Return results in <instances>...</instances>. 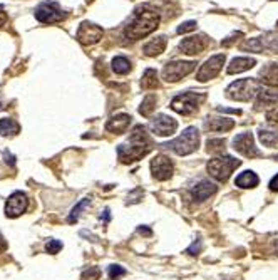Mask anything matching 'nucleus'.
<instances>
[{
  "label": "nucleus",
  "instance_id": "obj_1",
  "mask_svg": "<svg viewBox=\"0 0 278 280\" xmlns=\"http://www.w3.org/2000/svg\"><path fill=\"white\" fill-rule=\"evenodd\" d=\"M151 149H153V140L146 133V128L136 126L129 136V143L119 146L117 154L122 163H132V161H138L143 156H146Z\"/></svg>",
  "mask_w": 278,
  "mask_h": 280
},
{
  "label": "nucleus",
  "instance_id": "obj_2",
  "mask_svg": "<svg viewBox=\"0 0 278 280\" xmlns=\"http://www.w3.org/2000/svg\"><path fill=\"white\" fill-rule=\"evenodd\" d=\"M160 24V14L154 10H146V8H139L134 12L129 24L126 25V39L129 41H138V39L146 37L151 34Z\"/></svg>",
  "mask_w": 278,
  "mask_h": 280
},
{
  "label": "nucleus",
  "instance_id": "obj_3",
  "mask_svg": "<svg viewBox=\"0 0 278 280\" xmlns=\"http://www.w3.org/2000/svg\"><path fill=\"white\" fill-rule=\"evenodd\" d=\"M198 144H200V131L196 128H188V130L183 131V135H179L176 140L163 146L173 149L179 156H186V154H191L193 151H196Z\"/></svg>",
  "mask_w": 278,
  "mask_h": 280
},
{
  "label": "nucleus",
  "instance_id": "obj_4",
  "mask_svg": "<svg viewBox=\"0 0 278 280\" xmlns=\"http://www.w3.org/2000/svg\"><path fill=\"white\" fill-rule=\"evenodd\" d=\"M241 164L240 159H235L231 156H223V158H215V159H210L208 164H206V170L211 176L215 178V180L218 181H226L229 175L233 173L235 168H238Z\"/></svg>",
  "mask_w": 278,
  "mask_h": 280
},
{
  "label": "nucleus",
  "instance_id": "obj_5",
  "mask_svg": "<svg viewBox=\"0 0 278 280\" xmlns=\"http://www.w3.org/2000/svg\"><path fill=\"white\" fill-rule=\"evenodd\" d=\"M258 82L255 79H240V81L229 84L226 96L235 101H250L258 94Z\"/></svg>",
  "mask_w": 278,
  "mask_h": 280
},
{
  "label": "nucleus",
  "instance_id": "obj_6",
  "mask_svg": "<svg viewBox=\"0 0 278 280\" xmlns=\"http://www.w3.org/2000/svg\"><path fill=\"white\" fill-rule=\"evenodd\" d=\"M205 99V94H196V92H184V94L176 96L171 103V108L176 113L183 114V116H191L198 111L201 101Z\"/></svg>",
  "mask_w": 278,
  "mask_h": 280
},
{
  "label": "nucleus",
  "instance_id": "obj_7",
  "mask_svg": "<svg viewBox=\"0 0 278 280\" xmlns=\"http://www.w3.org/2000/svg\"><path fill=\"white\" fill-rule=\"evenodd\" d=\"M196 62H184V61H174V62H167L163 69V77L167 82H176L179 79H183L184 75H188L195 69Z\"/></svg>",
  "mask_w": 278,
  "mask_h": 280
},
{
  "label": "nucleus",
  "instance_id": "obj_8",
  "mask_svg": "<svg viewBox=\"0 0 278 280\" xmlns=\"http://www.w3.org/2000/svg\"><path fill=\"white\" fill-rule=\"evenodd\" d=\"M223 64H224V54H216L213 57H210V59L200 68V70H198L196 79L200 82H205L216 77V75L220 74V70H222Z\"/></svg>",
  "mask_w": 278,
  "mask_h": 280
},
{
  "label": "nucleus",
  "instance_id": "obj_9",
  "mask_svg": "<svg viewBox=\"0 0 278 280\" xmlns=\"http://www.w3.org/2000/svg\"><path fill=\"white\" fill-rule=\"evenodd\" d=\"M103 29L96 24L91 22H82L77 29V41L82 46H92V44H98L103 39Z\"/></svg>",
  "mask_w": 278,
  "mask_h": 280
},
{
  "label": "nucleus",
  "instance_id": "obj_10",
  "mask_svg": "<svg viewBox=\"0 0 278 280\" xmlns=\"http://www.w3.org/2000/svg\"><path fill=\"white\" fill-rule=\"evenodd\" d=\"M35 19L42 24H56L64 19V14L60 8L52 2H44L35 8Z\"/></svg>",
  "mask_w": 278,
  "mask_h": 280
},
{
  "label": "nucleus",
  "instance_id": "obj_11",
  "mask_svg": "<svg viewBox=\"0 0 278 280\" xmlns=\"http://www.w3.org/2000/svg\"><path fill=\"white\" fill-rule=\"evenodd\" d=\"M233 148L246 158H257L262 154L257 146H255L251 133H240L238 136H235V140H233Z\"/></svg>",
  "mask_w": 278,
  "mask_h": 280
},
{
  "label": "nucleus",
  "instance_id": "obj_12",
  "mask_svg": "<svg viewBox=\"0 0 278 280\" xmlns=\"http://www.w3.org/2000/svg\"><path fill=\"white\" fill-rule=\"evenodd\" d=\"M27 197H25V193L22 192H15L12 193L10 197H8L7 203H5V215L8 218H17V216H20L22 213L25 211V208H27Z\"/></svg>",
  "mask_w": 278,
  "mask_h": 280
},
{
  "label": "nucleus",
  "instance_id": "obj_13",
  "mask_svg": "<svg viewBox=\"0 0 278 280\" xmlns=\"http://www.w3.org/2000/svg\"><path fill=\"white\" fill-rule=\"evenodd\" d=\"M151 171L156 180L165 181L173 175V161L165 154H160V156L151 159Z\"/></svg>",
  "mask_w": 278,
  "mask_h": 280
},
{
  "label": "nucleus",
  "instance_id": "obj_14",
  "mask_svg": "<svg viewBox=\"0 0 278 280\" xmlns=\"http://www.w3.org/2000/svg\"><path fill=\"white\" fill-rule=\"evenodd\" d=\"M176 130H178L176 119L166 116V114H160L151 123V131L158 136H171Z\"/></svg>",
  "mask_w": 278,
  "mask_h": 280
},
{
  "label": "nucleus",
  "instance_id": "obj_15",
  "mask_svg": "<svg viewBox=\"0 0 278 280\" xmlns=\"http://www.w3.org/2000/svg\"><path fill=\"white\" fill-rule=\"evenodd\" d=\"M210 41L206 39V35H193V37L184 39L183 42L179 44V49L183 51V54L186 56H196L201 54L206 47H208Z\"/></svg>",
  "mask_w": 278,
  "mask_h": 280
},
{
  "label": "nucleus",
  "instance_id": "obj_16",
  "mask_svg": "<svg viewBox=\"0 0 278 280\" xmlns=\"http://www.w3.org/2000/svg\"><path fill=\"white\" fill-rule=\"evenodd\" d=\"M129 124H131L129 114H116V116H112L106 123V130L116 133V135H121V133H124L129 128Z\"/></svg>",
  "mask_w": 278,
  "mask_h": 280
},
{
  "label": "nucleus",
  "instance_id": "obj_17",
  "mask_svg": "<svg viewBox=\"0 0 278 280\" xmlns=\"http://www.w3.org/2000/svg\"><path fill=\"white\" fill-rule=\"evenodd\" d=\"M216 190L218 188H216L215 183L205 180V181H201V183H198L195 188L191 190V197H193V200H196V202H203V200L210 198L211 195H215Z\"/></svg>",
  "mask_w": 278,
  "mask_h": 280
},
{
  "label": "nucleus",
  "instance_id": "obj_18",
  "mask_svg": "<svg viewBox=\"0 0 278 280\" xmlns=\"http://www.w3.org/2000/svg\"><path fill=\"white\" fill-rule=\"evenodd\" d=\"M235 126V121L228 118H211L205 123V128L208 131H215V133H224L233 130Z\"/></svg>",
  "mask_w": 278,
  "mask_h": 280
},
{
  "label": "nucleus",
  "instance_id": "obj_19",
  "mask_svg": "<svg viewBox=\"0 0 278 280\" xmlns=\"http://www.w3.org/2000/svg\"><path fill=\"white\" fill-rule=\"evenodd\" d=\"M255 64H257V61L251 59V57H236V59H233L229 62L226 72L228 74H240V72H245V70L251 69Z\"/></svg>",
  "mask_w": 278,
  "mask_h": 280
},
{
  "label": "nucleus",
  "instance_id": "obj_20",
  "mask_svg": "<svg viewBox=\"0 0 278 280\" xmlns=\"http://www.w3.org/2000/svg\"><path fill=\"white\" fill-rule=\"evenodd\" d=\"M260 77L262 82H265L267 86L278 87V64H268L260 70Z\"/></svg>",
  "mask_w": 278,
  "mask_h": 280
},
{
  "label": "nucleus",
  "instance_id": "obj_21",
  "mask_svg": "<svg viewBox=\"0 0 278 280\" xmlns=\"http://www.w3.org/2000/svg\"><path fill=\"white\" fill-rule=\"evenodd\" d=\"M260 180L257 176V173L253 171H243L240 173L236 178H235V185L238 186V188H255V186H258Z\"/></svg>",
  "mask_w": 278,
  "mask_h": 280
},
{
  "label": "nucleus",
  "instance_id": "obj_22",
  "mask_svg": "<svg viewBox=\"0 0 278 280\" xmlns=\"http://www.w3.org/2000/svg\"><path fill=\"white\" fill-rule=\"evenodd\" d=\"M278 104V92L268 91V89H260L257 94V106L258 108H267V106Z\"/></svg>",
  "mask_w": 278,
  "mask_h": 280
},
{
  "label": "nucleus",
  "instance_id": "obj_23",
  "mask_svg": "<svg viewBox=\"0 0 278 280\" xmlns=\"http://www.w3.org/2000/svg\"><path fill=\"white\" fill-rule=\"evenodd\" d=\"M166 49V37H156L153 39V41H149L146 46H144L143 52L146 54L148 57H154V56H160L161 52H165Z\"/></svg>",
  "mask_w": 278,
  "mask_h": 280
},
{
  "label": "nucleus",
  "instance_id": "obj_24",
  "mask_svg": "<svg viewBox=\"0 0 278 280\" xmlns=\"http://www.w3.org/2000/svg\"><path fill=\"white\" fill-rule=\"evenodd\" d=\"M20 131L19 123L10 118H2L0 119V135L2 136H14Z\"/></svg>",
  "mask_w": 278,
  "mask_h": 280
},
{
  "label": "nucleus",
  "instance_id": "obj_25",
  "mask_svg": "<svg viewBox=\"0 0 278 280\" xmlns=\"http://www.w3.org/2000/svg\"><path fill=\"white\" fill-rule=\"evenodd\" d=\"M112 70L116 74H121V75H124L127 74L131 70V62L126 59V57H122V56H117V57H114L112 59Z\"/></svg>",
  "mask_w": 278,
  "mask_h": 280
},
{
  "label": "nucleus",
  "instance_id": "obj_26",
  "mask_svg": "<svg viewBox=\"0 0 278 280\" xmlns=\"http://www.w3.org/2000/svg\"><path fill=\"white\" fill-rule=\"evenodd\" d=\"M158 72L154 69H146L143 74V81H141V87L143 89H154L158 87Z\"/></svg>",
  "mask_w": 278,
  "mask_h": 280
},
{
  "label": "nucleus",
  "instance_id": "obj_27",
  "mask_svg": "<svg viewBox=\"0 0 278 280\" xmlns=\"http://www.w3.org/2000/svg\"><path fill=\"white\" fill-rule=\"evenodd\" d=\"M154 106H156V96L149 94L144 97L143 104H141V108H139V113L143 114V116H151V113L154 111Z\"/></svg>",
  "mask_w": 278,
  "mask_h": 280
},
{
  "label": "nucleus",
  "instance_id": "obj_28",
  "mask_svg": "<svg viewBox=\"0 0 278 280\" xmlns=\"http://www.w3.org/2000/svg\"><path fill=\"white\" fill-rule=\"evenodd\" d=\"M258 136H260V141H262L265 146H273V144H277V141H278V133L277 131L260 130Z\"/></svg>",
  "mask_w": 278,
  "mask_h": 280
},
{
  "label": "nucleus",
  "instance_id": "obj_29",
  "mask_svg": "<svg viewBox=\"0 0 278 280\" xmlns=\"http://www.w3.org/2000/svg\"><path fill=\"white\" fill-rule=\"evenodd\" d=\"M89 203H91L89 198H84L82 202H79L77 205L72 208V211H70V215H69V218H67L69 223H74V221H77L79 215H81V211H82L86 207H89Z\"/></svg>",
  "mask_w": 278,
  "mask_h": 280
},
{
  "label": "nucleus",
  "instance_id": "obj_30",
  "mask_svg": "<svg viewBox=\"0 0 278 280\" xmlns=\"http://www.w3.org/2000/svg\"><path fill=\"white\" fill-rule=\"evenodd\" d=\"M208 151L213 154H218V153H224V140H208Z\"/></svg>",
  "mask_w": 278,
  "mask_h": 280
},
{
  "label": "nucleus",
  "instance_id": "obj_31",
  "mask_svg": "<svg viewBox=\"0 0 278 280\" xmlns=\"http://www.w3.org/2000/svg\"><path fill=\"white\" fill-rule=\"evenodd\" d=\"M243 49L250 52H262L263 51V44L260 42V39H248L245 44H243Z\"/></svg>",
  "mask_w": 278,
  "mask_h": 280
},
{
  "label": "nucleus",
  "instance_id": "obj_32",
  "mask_svg": "<svg viewBox=\"0 0 278 280\" xmlns=\"http://www.w3.org/2000/svg\"><path fill=\"white\" fill-rule=\"evenodd\" d=\"M122 275H126V270L122 269L121 265H111L109 267V279L111 280H117L119 277H122Z\"/></svg>",
  "mask_w": 278,
  "mask_h": 280
},
{
  "label": "nucleus",
  "instance_id": "obj_33",
  "mask_svg": "<svg viewBox=\"0 0 278 280\" xmlns=\"http://www.w3.org/2000/svg\"><path fill=\"white\" fill-rule=\"evenodd\" d=\"M60 248H62V243H60L59 240H49V242H47V245H46L47 253H52V255H56Z\"/></svg>",
  "mask_w": 278,
  "mask_h": 280
},
{
  "label": "nucleus",
  "instance_id": "obj_34",
  "mask_svg": "<svg viewBox=\"0 0 278 280\" xmlns=\"http://www.w3.org/2000/svg\"><path fill=\"white\" fill-rule=\"evenodd\" d=\"M99 277H101V270L98 269V267H92V269L84 272L82 280H87V279L89 280H99Z\"/></svg>",
  "mask_w": 278,
  "mask_h": 280
},
{
  "label": "nucleus",
  "instance_id": "obj_35",
  "mask_svg": "<svg viewBox=\"0 0 278 280\" xmlns=\"http://www.w3.org/2000/svg\"><path fill=\"white\" fill-rule=\"evenodd\" d=\"M196 29V22L195 20H189V22H184V24H181L178 27V34H186V32H191V30Z\"/></svg>",
  "mask_w": 278,
  "mask_h": 280
},
{
  "label": "nucleus",
  "instance_id": "obj_36",
  "mask_svg": "<svg viewBox=\"0 0 278 280\" xmlns=\"http://www.w3.org/2000/svg\"><path fill=\"white\" fill-rule=\"evenodd\" d=\"M267 121L270 123V124H278V106L272 108L267 113Z\"/></svg>",
  "mask_w": 278,
  "mask_h": 280
},
{
  "label": "nucleus",
  "instance_id": "obj_37",
  "mask_svg": "<svg viewBox=\"0 0 278 280\" xmlns=\"http://www.w3.org/2000/svg\"><path fill=\"white\" fill-rule=\"evenodd\" d=\"M241 35H243L241 32H235L233 35H229L228 39H224V41L222 42V46H223V47H229L233 42H236V41H238V37H241Z\"/></svg>",
  "mask_w": 278,
  "mask_h": 280
},
{
  "label": "nucleus",
  "instance_id": "obj_38",
  "mask_svg": "<svg viewBox=\"0 0 278 280\" xmlns=\"http://www.w3.org/2000/svg\"><path fill=\"white\" fill-rule=\"evenodd\" d=\"M141 195H143V190H141V188H136L134 192H132V193L129 195V198H131V200H129V203H138Z\"/></svg>",
  "mask_w": 278,
  "mask_h": 280
},
{
  "label": "nucleus",
  "instance_id": "obj_39",
  "mask_svg": "<svg viewBox=\"0 0 278 280\" xmlns=\"http://www.w3.org/2000/svg\"><path fill=\"white\" fill-rule=\"evenodd\" d=\"M7 22H8V15L3 10H0V29H2L3 25L7 24Z\"/></svg>",
  "mask_w": 278,
  "mask_h": 280
},
{
  "label": "nucleus",
  "instance_id": "obj_40",
  "mask_svg": "<svg viewBox=\"0 0 278 280\" xmlns=\"http://www.w3.org/2000/svg\"><path fill=\"white\" fill-rule=\"evenodd\" d=\"M270 190L272 192H278V173H277V176L270 181Z\"/></svg>",
  "mask_w": 278,
  "mask_h": 280
},
{
  "label": "nucleus",
  "instance_id": "obj_41",
  "mask_svg": "<svg viewBox=\"0 0 278 280\" xmlns=\"http://www.w3.org/2000/svg\"><path fill=\"white\" fill-rule=\"evenodd\" d=\"M198 250H200V242H198V243L195 242L191 247L188 248V253H191V255H195V252H198Z\"/></svg>",
  "mask_w": 278,
  "mask_h": 280
},
{
  "label": "nucleus",
  "instance_id": "obj_42",
  "mask_svg": "<svg viewBox=\"0 0 278 280\" xmlns=\"http://www.w3.org/2000/svg\"><path fill=\"white\" fill-rule=\"evenodd\" d=\"M139 233L146 235V237H151V230H148L146 226H139Z\"/></svg>",
  "mask_w": 278,
  "mask_h": 280
},
{
  "label": "nucleus",
  "instance_id": "obj_43",
  "mask_svg": "<svg viewBox=\"0 0 278 280\" xmlns=\"http://www.w3.org/2000/svg\"><path fill=\"white\" fill-rule=\"evenodd\" d=\"M5 248H7V242H5V240H3L2 235H0V252H3V250H5Z\"/></svg>",
  "mask_w": 278,
  "mask_h": 280
},
{
  "label": "nucleus",
  "instance_id": "obj_44",
  "mask_svg": "<svg viewBox=\"0 0 278 280\" xmlns=\"http://www.w3.org/2000/svg\"><path fill=\"white\" fill-rule=\"evenodd\" d=\"M273 250H275V253H277V255H278V240H277L275 243H273Z\"/></svg>",
  "mask_w": 278,
  "mask_h": 280
},
{
  "label": "nucleus",
  "instance_id": "obj_45",
  "mask_svg": "<svg viewBox=\"0 0 278 280\" xmlns=\"http://www.w3.org/2000/svg\"><path fill=\"white\" fill-rule=\"evenodd\" d=\"M277 27H278V22H277Z\"/></svg>",
  "mask_w": 278,
  "mask_h": 280
}]
</instances>
